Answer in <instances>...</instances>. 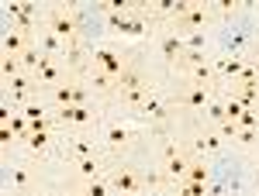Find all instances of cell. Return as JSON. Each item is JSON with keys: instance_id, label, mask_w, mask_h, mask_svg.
I'll list each match as a JSON object with an SVG mask.
<instances>
[{"instance_id": "8fae6325", "label": "cell", "mask_w": 259, "mask_h": 196, "mask_svg": "<svg viewBox=\"0 0 259 196\" xmlns=\"http://www.w3.org/2000/svg\"><path fill=\"white\" fill-rule=\"evenodd\" d=\"M35 83H38V86H59V83H62L59 66H56L52 59H45V62H41V69L35 73Z\"/></svg>"}, {"instance_id": "603a6c76", "label": "cell", "mask_w": 259, "mask_h": 196, "mask_svg": "<svg viewBox=\"0 0 259 196\" xmlns=\"http://www.w3.org/2000/svg\"><path fill=\"white\" fill-rule=\"evenodd\" d=\"M41 45H45V52H52V55H59V52H62V38L56 35V31H49V28L41 31Z\"/></svg>"}, {"instance_id": "2e32d148", "label": "cell", "mask_w": 259, "mask_h": 196, "mask_svg": "<svg viewBox=\"0 0 259 196\" xmlns=\"http://www.w3.org/2000/svg\"><path fill=\"white\" fill-rule=\"evenodd\" d=\"M190 11V4L187 0H159L156 4V14H173V18H183Z\"/></svg>"}, {"instance_id": "9c48e42d", "label": "cell", "mask_w": 259, "mask_h": 196, "mask_svg": "<svg viewBox=\"0 0 259 196\" xmlns=\"http://www.w3.org/2000/svg\"><path fill=\"white\" fill-rule=\"evenodd\" d=\"M104 141H107V148H124V145L132 141V131H128L124 124L114 120V124H107V127H104Z\"/></svg>"}, {"instance_id": "d6986e66", "label": "cell", "mask_w": 259, "mask_h": 196, "mask_svg": "<svg viewBox=\"0 0 259 196\" xmlns=\"http://www.w3.org/2000/svg\"><path fill=\"white\" fill-rule=\"evenodd\" d=\"M69 155L76 158V162H80V158H94V145L83 141V138H73V141H69Z\"/></svg>"}, {"instance_id": "f546056e", "label": "cell", "mask_w": 259, "mask_h": 196, "mask_svg": "<svg viewBox=\"0 0 259 196\" xmlns=\"http://www.w3.org/2000/svg\"><path fill=\"white\" fill-rule=\"evenodd\" d=\"M11 179H14V186H18V189H24V186H28V169H24V165H18V169L11 172Z\"/></svg>"}, {"instance_id": "4dcf8cb0", "label": "cell", "mask_w": 259, "mask_h": 196, "mask_svg": "<svg viewBox=\"0 0 259 196\" xmlns=\"http://www.w3.org/2000/svg\"><path fill=\"white\" fill-rule=\"evenodd\" d=\"M235 141H239V145H252V141H256V131H239Z\"/></svg>"}, {"instance_id": "44dd1931", "label": "cell", "mask_w": 259, "mask_h": 196, "mask_svg": "<svg viewBox=\"0 0 259 196\" xmlns=\"http://www.w3.org/2000/svg\"><path fill=\"white\" fill-rule=\"evenodd\" d=\"M83 193L87 196H111V182H107V179H90V182L83 186Z\"/></svg>"}, {"instance_id": "ba28073f", "label": "cell", "mask_w": 259, "mask_h": 196, "mask_svg": "<svg viewBox=\"0 0 259 196\" xmlns=\"http://www.w3.org/2000/svg\"><path fill=\"white\" fill-rule=\"evenodd\" d=\"M183 107H190V110H207V107H211L207 86H190V90L183 93Z\"/></svg>"}, {"instance_id": "484cf974", "label": "cell", "mask_w": 259, "mask_h": 196, "mask_svg": "<svg viewBox=\"0 0 259 196\" xmlns=\"http://www.w3.org/2000/svg\"><path fill=\"white\" fill-rule=\"evenodd\" d=\"M183 45H187V52H204V31H190V35H183Z\"/></svg>"}, {"instance_id": "d4e9b609", "label": "cell", "mask_w": 259, "mask_h": 196, "mask_svg": "<svg viewBox=\"0 0 259 196\" xmlns=\"http://www.w3.org/2000/svg\"><path fill=\"white\" fill-rule=\"evenodd\" d=\"M183 182H207V165L204 162H190V172Z\"/></svg>"}, {"instance_id": "4fadbf2b", "label": "cell", "mask_w": 259, "mask_h": 196, "mask_svg": "<svg viewBox=\"0 0 259 196\" xmlns=\"http://www.w3.org/2000/svg\"><path fill=\"white\" fill-rule=\"evenodd\" d=\"M187 172H190V158H187V155L166 158V176L173 179V182H183V179H187Z\"/></svg>"}, {"instance_id": "e0dca14e", "label": "cell", "mask_w": 259, "mask_h": 196, "mask_svg": "<svg viewBox=\"0 0 259 196\" xmlns=\"http://www.w3.org/2000/svg\"><path fill=\"white\" fill-rule=\"evenodd\" d=\"M76 172H80V179H87V182H90V179H100V162L97 158H80V162H76Z\"/></svg>"}, {"instance_id": "52a82bcc", "label": "cell", "mask_w": 259, "mask_h": 196, "mask_svg": "<svg viewBox=\"0 0 259 196\" xmlns=\"http://www.w3.org/2000/svg\"><path fill=\"white\" fill-rule=\"evenodd\" d=\"M139 114H142L145 120H152V124H159V120L169 114V103H166V100H159L156 93H152V97H149V100H145V103L139 107Z\"/></svg>"}, {"instance_id": "1f68e13d", "label": "cell", "mask_w": 259, "mask_h": 196, "mask_svg": "<svg viewBox=\"0 0 259 196\" xmlns=\"http://www.w3.org/2000/svg\"><path fill=\"white\" fill-rule=\"evenodd\" d=\"M66 196H87V193H66Z\"/></svg>"}, {"instance_id": "3957f363", "label": "cell", "mask_w": 259, "mask_h": 196, "mask_svg": "<svg viewBox=\"0 0 259 196\" xmlns=\"http://www.w3.org/2000/svg\"><path fill=\"white\" fill-rule=\"evenodd\" d=\"M211 21V7H204V4H190V11L177 18V28L180 31H204V24Z\"/></svg>"}, {"instance_id": "5bb4252c", "label": "cell", "mask_w": 259, "mask_h": 196, "mask_svg": "<svg viewBox=\"0 0 259 196\" xmlns=\"http://www.w3.org/2000/svg\"><path fill=\"white\" fill-rule=\"evenodd\" d=\"M24 48H28V38H24V31H7L4 35V55H24Z\"/></svg>"}, {"instance_id": "4316f807", "label": "cell", "mask_w": 259, "mask_h": 196, "mask_svg": "<svg viewBox=\"0 0 259 196\" xmlns=\"http://www.w3.org/2000/svg\"><path fill=\"white\" fill-rule=\"evenodd\" d=\"M21 114H24V117H28V120L49 117V114H45V107H41V103H35V100H28V103H24V107H21Z\"/></svg>"}, {"instance_id": "277c9868", "label": "cell", "mask_w": 259, "mask_h": 196, "mask_svg": "<svg viewBox=\"0 0 259 196\" xmlns=\"http://www.w3.org/2000/svg\"><path fill=\"white\" fill-rule=\"evenodd\" d=\"M159 52H162V59L169 62V66H177V62L183 59V52H187L183 35H180V31H166V35L159 38Z\"/></svg>"}, {"instance_id": "6da1fadb", "label": "cell", "mask_w": 259, "mask_h": 196, "mask_svg": "<svg viewBox=\"0 0 259 196\" xmlns=\"http://www.w3.org/2000/svg\"><path fill=\"white\" fill-rule=\"evenodd\" d=\"M90 69H100V73H107V76H114V79H121L128 73L124 59H121L118 52H111V48H94L90 52Z\"/></svg>"}, {"instance_id": "ffe728a7", "label": "cell", "mask_w": 259, "mask_h": 196, "mask_svg": "<svg viewBox=\"0 0 259 196\" xmlns=\"http://www.w3.org/2000/svg\"><path fill=\"white\" fill-rule=\"evenodd\" d=\"M218 145H221V135H218V131H207V135H200L197 141H194V148H197V152H214Z\"/></svg>"}, {"instance_id": "7a4b0ae2", "label": "cell", "mask_w": 259, "mask_h": 196, "mask_svg": "<svg viewBox=\"0 0 259 196\" xmlns=\"http://www.w3.org/2000/svg\"><path fill=\"white\" fill-rule=\"evenodd\" d=\"M76 28H80V21H76L73 11H66V7H56V11L49 14V31H56L62 41L76 38Z\"/></svg>"}, {"instance_id": "5b68a950", "label": "cell", "mask_w": 259, "mask_h": 196, "mask_svg": "<svg viewBox=\"0 0 259 196\" xmlns=\"http://www.w3.org/2000/svg\"><path fill=\"white\" fill-rule=\"evenodd\" d=\"M111 182V189L114 193H121V196H135L139 193V186H142V179L132 172V169H114V176L107 179Z\"/></svg>"}, {"instance_id": "30bf717a", "label": "cell", "mask_w": 259, "mask_h": 196, "mask_svg": "<svg viewBox=\"0 0 259 196\" xmlns=\"http://www.w3.org/2000/svg\"><path fill=\"white\" fill-rule=\"evenodd\" d=\"M187 73H190V79H194V86H211L214 83V66H211V59L197 62V66H187Z\"/></svg>"}, {"instance_id": "cb8c5ba5", "label": "cell", "mask_w": 259, "mask_h": 196, "mask_svg": "<svg viewBox=\"0 0 259 196\" xmlns=\"http://www.w3.org/2000/svg\"><path fill=\"white\" fill-rule=\"evenodd\" d=\"M49 141H52L49 131H35V135L28 138V148H31V152H45V148H49Z\"/></svg>"}, {"instance_id": "83f0119b", "label": "cell", "mask_w": 259, "mask_h": 196, "mask_svg": "<svg viewBox=\"0 0 259 196\" xmlns=\"http://www.w3.org/2000/svg\"><path fill=\"white\" fill-rule=\"evenodd\" d=\"M242 110H245V107H242L235 97L225 100V120H239V117H242Z\"/></svg>"}, {"instance_id": "7402d4cb", "label": "cell", "mask_w": 259, "mask_h": 196, "mask_svg": "<svg viewBox=\"0 0 259 196\" xmlns=\"http://www.w3.org/2000/svg\"><path fill=\"white\" fill-rule=\"evenodd\" d=\"M235 124H239L242 131H256V127H259V110H256V107H249V110H242V117L235 120Z\"/></svg>"}, {"instance_id": "7c38bea8", "label": "cell", "mask_w": 259, "mask_h": 196, "mask_svg": "<svg viewBox=\"0 0 259 196\" xmlns=\"http://www.w3.org/2000/svg\"><path fill=\"white\" fill-rule=\"evenodd\" d=\"M94 110L90 107H62L59 110V124H90Z\"/></svg>"}, {"instance_id": "f1b7e54d", "label": "cell", "mask_w": 259, "mask_h": 196, "mask_svg": "<svg viewBox=\"0 0 259 196\" xmlns=\"http://www.w3.org/2000/svg\"><path fill=\"white\" fill-rule=\"evenodd\" d=\"M207 117L214 120V124H225V100H211V107H207Z\"/></svg>"}, {"instance_id": "ac0fdd59", "label": "cell", "mask_w": 259, "mask_h": 196, "mask_svg": "<svg viewBox=\"0 0 259 196\" xmlns=\"http://www.w3.org/2000/svg\"><path fill=\"white\" fill-rule=\"evenodd\" d=\"M21 69H24V66H21V55H4L0 73H4V79H7V83H11L14 76H21Z\"/></svg>"}, {"instance_id": "8992f818", "label": "cell", "mask_w": 259, "mask_h": 196, "mask_svg": "<svg viewBox=\"0 0 259 196\" xmlns=\"http://www.w3.org/2000/svg\"><path fill=\"white\" fill-rule=\"evenodd\" d=\"M245 62H249V59H242V55H235V52L225 55V59H214V76H218V79H232V83H235V79L242 76V69H245Z\"/></svg>"}, {"instance_id": "9a60e30c", "label": "cell", "mask_w": 259, "mask_h": 196, "mask_svg": "<svg viewBox=\"0 0 259 196\" xmlns=\"http://www.w3.org/2000/svg\"><path fill=\"white\" fill-rule=\"evenodd\" d=\"M90 86H97L100 93H118V79L100 73V69H90Z\"/></svg>"}]
</instances>
